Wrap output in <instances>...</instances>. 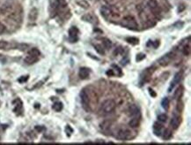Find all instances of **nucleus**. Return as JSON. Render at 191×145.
<instances>
[{
    "label": "nucleus",
    "mask_w": 191,
    "mask_h": 145,
    "mask_svg": "<svg viewBox=\"0 0 191 145\" xmlns=\"http://www.w3.org/2000/svg\"><path fill=\"white\" fill-rule=\"evenodd\" d=\"M122 25L131 30H138V24L136 22V19L132 16H126L122 20Z\"/></svg>",
    "instance_id": "f257e3e1"
},
{
    "label": "nucleus",
    "mask_w": 191,
    "mask_h": 145,
    "mask_svg": "<svg viewBox=\"0 0 191 145\" xmlns=\"http://www.w3.org/2000/svg\"><path fill=\"white\" fill-rule=\"evenodd\" d=\"M116 104L114 100L112 99H107L105 100L100 107V111L104 113V114H109L112 112H114V110L116 109Z\"/></svg>",
    "instance_id": "f03ea898"
},
{
    "label": "nucleus",
    "mask_w": 191,
    "mask_h": 145,
    "mask_svg": "<svg viewBox=\"0 0 191 145\" xmlns=\"http://www.w3.org/2000/svg\"><path fill=\"white\" fill-rule=\"evenodd\" d=\"M80 99H81L82 107L86 111H89L90 110V98L88 94L86 92V90H82L80 92Z\"/></svg>",
    "instance_id": "7ed1b4c3"
},
{
    "label": "nucleus",
    "mask_w": 191,
    "mask_h": 145,
    "mask_svg": "<svg viewBox=\"0 0 191 145\" xmlns=\"http://www.w3.org/2000/svg\"><path fill=\"white\" fill-rule=\"evenodd\" d=\"M147 6L149 7V9L151 10V12L154 14L158 16L160 14V8L158 6V4L157 2V0H149L147 3Z\"/></svg>",
    "instance_id": "20e7f679"
},
{
    "label": "nucleus",
    "mask_w": 191,
    "mask_h": 145,
    "mask_svg": "<svg viewBox=\"0 0 191 145\" xmlns=\"http://www.w3.org/2000/svg\"><path fill=\"white\" fill-rule=\"evenodd\" d=\"M174 58V54L173 52H169V53H167V54H166V55H164V56L158 60V64H159L160 66H167V65L171 62V60H172Z\"/></svg>",
    "instance_id": "39448f33"
},
{
    "label": "nucleus",
    "mask_w": 191,
    "mask_h": 145,
    "mask_svg": "<svg viewBox=\"0 0 191 145\" xmlns=\"http://www.w3.org/2000/svg\"><path fill=\"white\" fill-rule=\"evenodd\" d=\"M78 29L76 27H72L69 29V40L71 43H76L78 40Z\"/></svg>",
    "instance_id": "423d86ee"
},
{
    "label": "nucleus",
    "mask_w": 191,
    "mask_h": 145,
    "mask_svg": "<svg viewBox=\"0 0 191 145\" xmlns=\"http://www.w3.org/2000/svg\"><path fill=\"white\" fill-rule=\"evenodd\" d=\"M130 131L126 129V128H123V129H120L117 134H116V138L119 139V140H128L130 138Z\"/></svg>",
    "instance_id": "0eeeda50"
},
{
    "label": "nucleus",
    "mask_w": 191,
    "mask_h": 145,
    "mask_svg": "<svg viewBox=\"0 0 191 145\" xmlns=\"http://www.w3.org/2000/svg\"><path fill=\"white\" fill-rule=\"evenodd\" d=\"M100 13H101V15L104 18L107 19V18H109V17H111V16L114 15V11H113V9L110 6H104L100 9Z\"/></svg>",
    "instance_id": "6e6552de"
},
{
    "label": "nucleus",
    "mask_w": 191,
    "mask_h": 145,
    "mask_svg": "<svg viewBox=\"0 0 191 145\" xmlns=\"http://www.w3.org/2000/svg\"><path fill=\"white\" fill-rule=\"evenodd\" d=\"M181 77H182V72H177V74L174 75V80L173 82H171V85H170V88H169V92H171L172 89H174L175 87V85H177L178 83H180L181 80Z\"/></svg>",
    "instance_id": "1a4fd4ad"
},
{
    "label": "nucleus",
    "mask_w": 191,
    "mask_h": 145,
    "mask_svg": "<svg viewBox=\"0 0 191 145\" xmlns=\"http://www.w3.org/2000/svg\"><path fill=\"white\" fill-rule=\"evenodd\" d=\"M90 75V70L87 67H82L79 69V72H78V75L80 77V79L82 80H86L89 77Z\"/></svg>",
    "instance_id": "9d476101"
},
{
    "label": "nucleus",
    "mask_w": 191,
    "mask_h": 145,
    "mask_svg": "<svg viewBox=\"0 0 191 145\" xmlns=\"http://www.w3.org/2000/svg\"><path fill=\"white\" fill-rule=\"evenodd\" d=\"M181 124V118L178 115H174L172 119H171V122H170V126L174 128V129H177L179 128Z\"/></svg>",
    "instance_id": "9b49d317"
},
{
    "label": "nucleus",
    "mask_w": 191,
    "mask_h": 145,
    "mask_svg": "<svg viewBox=\"0 0 191 145\" xmlns=\"http://www.w3.org/2000/svg\"><path fill=\"white\" fill-rule=\"evenodd\" d=\"M129 113H130V115L131 116H133L134 118H139L140 117V115H141V113H140V110L138 109V107L136 106V105H131L130 107H129Z\"/></svg>",
    "instance_id": "f8f14e48"
},
{
    "label": "nucleus",
    "mask_w": 191,
    "mask_h": 145,
    "mask_svg": "<svg viewBox=\"0 0 191 145\" xmlns=\"http://www.w3.org/2000/svg\"><path fill=\"white\" fill-rule=\"evenodd\" d=\"M18 44H11L6 41H0V50H7V49H14L17 48Z\"/></svg>",
    "instance_id": "ddd939ff"
},
{
    "label": "nucleus",
    "mask_w": 191,
    "mask_h": 145,
    "mask_svg": "<svg viewBox=\"0 0 191 145\" xmlns=\"http://www.w3.org/2000/svg\"><path fill=\"white\" fill-rule=\"evenodd\" d=\"M153 133L156 136H161L163 133V127L158 123H155L153 125Z\"/></svg>",
    "instance_id": "4468645a"
},
{
    "label": "nucleus",
    "mask_w": 191,
    "mask_h": 145,
    "mask_svg": "<svg viewBox=\"0 0 191 145\" xmlns=\"http://www.w3.org/2000/svg\"><path fill=\"white\" fill-rule=\"evenodd\" d=\"M37 17H38V10L36 8H33L29 13L28 19L30 21H35V20H36Z\"/></svg>",
    "instance_id": "2eb2a0df"
},
{
    "label": "nucleus",
    "mask_w": 191,
    "mask_h": 145,
    "mask_svg": "<svg viewBox=\"0 0 191 145\" xmlns=\"http://www.w3.org/2000/svg\"><path fill=\"white\" fill-rule=\"evenodd\" d=\"M38 58L39 57H36V56H33V55H29L27 56L26 59H25V62L27 64V65H32L34 63H35L37 60H38Z\"/></svg>",
    "instance_id": "dca6fc26"
},
{
    "label": "nucleus",
    "mask_w": 191,
    "mask_h": 145,
    "mask_svg": "<svg viewBox=\"0 0 191 145\" xmlns=\"http://www.w3.org/2000/svg\"><path fill=\"white\" fill-rule=\"evenodd\" d=\"M100 127L103 132H107V130H109V128H110V127H111V122L109 121V120H105V121H103L100 125Z\"/></svg>",
    "instance_id": "f3484780"
},
{
    "label": "nucleus",
    "mask_w": 191,
    "mask_h": 145,
    "mask_svg": "<svg viewBox=\"0 0 191 145\" xmlns=\"http://www.w3.org/2000/svg\"><path fill=\"white\" fill-rule=\"evenodd\" d=\"M139 118H133L130 119V121L129 122V126L132 128H136L139 126Z\"/></svg>",
    "instance_id": "a211bd4d"
},
{
    "label": "nucleus",
    "mask_w": 191,
    "mask_h": 145,
    "mask_svg": "<svg viewBox=\"0 0 191 145\" xmlns=\"http://www.w3.org/2000/svg\"><path fill=\"white\" fill-rule=\"evenodd\" d=\"M182 93H183V89H182V87H180V88H178L176 90H175V92H174V99H180L181 98V96H182Z\"/></svg>",
    "instance_id": "6ab92c4d"
},
{
    "label": "nucleus",
    "mask_w": 191,
    "mask_h": 145,
    "mask_svg": "<svg viewBox=\"0 0 191 145\" xmlns=\"http://www.w3.org/2000/svg\"><path fill=\"white\" fill-rule=\"evenodd\" d=\"M82 19H83V20H85V21H87V22H90V23H93L94 22V20H96L92 14H86V15H84L83 17H82Z\"/></svg>",
    "instance_id": "aec40b11"
},
{
    "label": "nucleus",
    "mask_w": 191,
    "mask_h": 145,
    "mask_svg": "<svg viewBox=\"0 0 191 145\" xmlns=\"http://www.w3.org/2000/svg\"><path fill=\"white\" fill-rule=\"evenodd\" d=\"M112 45H113V44H112V42L109 40V39H107V38L103 39V46L106 48L107 50L111 49Z\"/></svg>",
    "instance_id": "412c9836"
},
{
    "label": "nucleus",
    "mask_w": 191,
    "mask_h": 145,
    "mask_svg": "<svg viewBox=\"0 0 191 145\" xmlns=\"http://www.w3.org/2000/svg\"><path fill=\"white\" fill-rule=\"evenodd\" d=\"M63 104L61 103V102H57V103H55L54 105H53V106H52V108L56 111V112H60V111H62L63 110Z\"/></svg>",
    "instance_id": "4be33fe9"
},
{
    "label": "nucleus",
    "mask_w": 191,
    "mask_h": 145,
    "mask_svg": "<svg viewBox=\"0 0 191 145\" xmlns=\"http://www.w3.org/2000/svg\"><path fill=\"white\" fill-rule=\"evenodd\" d=\"M190 52H191V49H190V43H188V44H186L184 47H183V50H182V52L185 56H189L190 55Z\"/></svg>",
    "instance_id": "5701e85b"
},
{
    "label": "nucleus",
    "mask_w": 191,
    "mask_h": 145,
    "mask_svg": "<svg viewBox=\"0 0 191 145\" xmlns=\"http://www.w3.org/2000/svg\"><path fill=\"white\" fill-rule=\"evenodd\" d=\"M162 134H163V139L164 140H169L172 137V132L169 129H166L165 131H164V133H162Z\"/></svg>",
    "instance_id": "b1692460"
},
{
    "label": "nucleus",
    "mask_w": 191,
    "mask_h": 145,
    "mask_svg": "<svg viewBox=\"0 0 191 145\" xmlns=\"http://www.w3.org/2000/svg\"><path fill=\"white\" fill-rule=\"evenodd\" d=\"M169 104H170V102H169V99H168L167 98H164V99L162 100V102H161V105H162V107H163L164 109H166V110L168 109V107H169Z\"/></svg>",
    "instance_id": "393cba45"
},
{
    "label": "nucleus",
    "mask_w": 191,
    "mask_h": 145,
    "mask_svg": "<svg viewBox=\"0 0 191 145\" xmlns=\"http://www.w3.org/2000/svg\"><path fill=\"white\" fill-rule=\"evenodd\" d=\"M126 42H128L129 43L132 44V45H136L138 43V39L136 37H129L126 39Z\"/></svg>",
    "instance_id": "a878e982"
},
{
    "label": "nucleus",
    "mask_w": 191,
    "mask_h": 145,
    "mask_svg": "<svg viewBox=\"0 0 191 145\" xmlns=\"http://www.w3.org/2000/svg\"><path fill=\"white\" fill-rule=\"evenodd\" d=\"M94 49H95V51H96L99 54H100V55H104V54H105V52H104V50H103V48H102L101 45L96 44V45L94 46Z\"/></svg>",
    "instance_id": "bb28decb"
},
{
    "label": "nucleus",
    "mask_w": 191,
    "mask_h": 145,
    "mask_svg": "<svg viewBox=\"0 0 191 145\" xmlns=\"http://www.w3.org/2000/svg\"><path fill=\"white\" fill-rule=\"evenodd\" d=\"M28 54H29V55H33V56L39 57V56H40V52H39L38 49H36V48H33V49H31V50L28 52Z\"/></svg>",
    "instance_id": "cd10ccee"
},
{
    "label": "nucleus",
    "mask_w": 191,
    "mask_h": 145,
    "mask_svg": "<svg viewBox=\"0 0 191 145\" xmlns=\"http://www.w3.org/2000/svg\"><path fill=\"white\" fill-rule=\"evenodd\" d=\"M158 121L159 122H166L167 121V114H164V113H162V114H159L158 116Z\"/></svg>",
    "instance_id": "c85d7f7f"
},
{
    "label": "nucleus",
    "mask_w": 191,
    "mask_h": 145,
    "mask_svg": "<svg viewBox=\"0 0 191 145\" xmlns=\"http://www.w3.org/2000/svg\"><path fill=\"white\" fill-rule=\"evenodd\" d=\"M78 5L80 6L81 7L85 8V9H87V8L89 7V4L86 1V0H81V1H78Z\"/></svg>",
    "instance_id": "c756f323"
},
{
    "label": "nucleus",
    "mask_w": 191,
    "mask_h": 145,
    "mask_svg": "<svg viewBox=\"0 0 191 145\" xmlns=\"http://www.w3.org/2000/svg\"><path fill=\"white\" fill-rule=\"evenodd\" d=\"M144 59H145V54H143V53H140V54H138V56H136V60L138 61V62H139V61L143 60Z\"/></svg>",
    "instance_id": "7c9ffc66"
},
{
    "label": "nucleus",
    "mask_w": 191,
    "mask_h": 145,
    "mask_svg": "<svg viewBox=\"0 0 191 145\" xmlns=\"http://www.w3.org/2000/svg\"><path fill=\"white\" fill-rule=\"evenodd\" d=\"M65 131H66V134L68 135V136H71V134H72V132H73L72 128H71L70 126H66Z\"/></svg>",
    "instance_id": "2f4dec72"
},
{
    "label": "nucleus",
    "mask_w": 191,
    "mask_h": 145,
    "mask_svg": "<svg viewBox=\"0 0 191 145\" xmlns=\"http://www.w3.org/2000/svg\"><path fill=\"white\" fill-rule=\"evenodd\" d=\"M6 31V26L4 25V24H2L1 22H0V35L5 33Z\"/></svg>",
    "instance_id": "473e14b6"
},
{
    "label": "nucleus",
    "mask_w": 191,
    "mask_h": 145,
    "mask_svg": "<svg viewBox=\"0 0 191 145\" xmlns=\"http://www.w3.org/2000/svg\"><path fill=\"white\" fill-rule=\"evenodd\" d=\"M35 130L37 131V132H42V131H44L45 130V128L44 127H42V126H36L35 127Z\"/></svg>",
    "instance_id": "72a5a7b5"
},
{
    "label": "nucleus",
    "mask_w": 191,
    "mask_h": 145,
    "mask_svg": "<svg viewBox=\"0 0 191 145\" xmlns=\"http://www.w3.org/2000/svg\"><path fill=\"white\" fill-rule=\"evenodd\" d=\"M149 93H150V95L152 96V98H156V96H157V94H156V92L153 90V89H149Z\"/></svg>",
    "instance_id": "f704fd0d"
},
{
    "label": "nucleus",
    "mask_w": 191,
    "mask_h": 145,
    "mask_svg": "<svg viewBox=\"0 0 191 145\" xmlns=\"http://www.w3.org/2000/svg\"><path fill=\"white\" fill-rule=\"evenodd\" d=\"M27 79H28V76H22L21 78L19 79V82H25L27 81Z\"/></svg>",
    "instance_id": "c9c22d12"
},
{
    "label": "nucleus",
    "mask_w": 191,
    "mask_h": 145,
    "mask_svg": "<svg viewBox=\"0 0 191 145\" xmlns=\"http://www.w3.org/2000/svg\"><path fill=\"white\" fill-rule=\"evenodd\" d=\"M107 75H108V76H113V75H115V72H114V70L110 69L109 71H107Z\"/></svg>",
    "instance_id": "e433bc0d"
},
{
    "label": "nucleus",
    "mask_w": 191,
    "mask_h": 145,
    "mask_svg": "<svg viewBox=\"0 0 191 145\" xmlns=\"http://www.w3.org/2000/svg\"><path fill=\"white\" fill-rule=\"evenodd\" d=\"M176 108H177V110H178V111L181 112L183 110V105H182V104H181H181H180V103H178V104H177V107H176Z\"/></svg>",
    "instance_id": "4c0bfd02"
},
{
    "label": "nucleus",
    "mask_w": 191,
    "mask_h": 145,
    "mask_svg": "<svg viewBox=\"0 0 191 145\" xmlns=\"http://www.w3.org/2000/svg\"><path fill=\"white\" fill-rule=\"evenodd\" d=\"M152 45L154 48H157V47L159 45V42H158V41H154V42H152Z\"/></svg>",
    "instance_id": "58836bf2"
}]
</instances>
